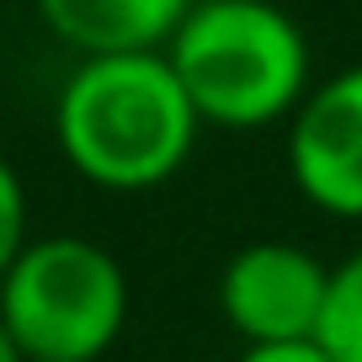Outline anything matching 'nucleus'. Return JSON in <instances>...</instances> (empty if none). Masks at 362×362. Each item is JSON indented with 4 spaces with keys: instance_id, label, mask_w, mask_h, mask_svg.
I'll list each match as a JSON object with an SVG mask.
<instances>
[{
    "instance_id": "obj_1",
    "label": "nucleus",
    "mask_w": 362,
    "mask_h": 362,
    "mask_svg": "<svg viewBox=\"0 0 362 362\" xmlns=\"http://www.w3.org/2000/svg\"><path fill=\"white\" fill-rule=\"evenodd\" d=\"M197 128L165 48L80 59L54 102L64 160L107 192H149L170 181L192 155Z\"/></svg>"
},
{
    "instance_id": "obj_2",
    "label": "nucleus",
    "mask_w": 362,
    "mask_h": 362,
    "mask_svg": "<svg viewBox=\"0 0 362 362\" xmlns=\"http://www.w3.org/2000/svg\"><path fill=\"white\" fill-rule=\"evenodd\" d=\"M165 59L197 123L235 134L293 117L309 96V37L272 0H192Z\"/></svg>"
},
{
    "instance_id": "obj_3",
    "label": "nucleus",
    "mask_w": 362,
    "mask_h": 362,
    "mask_svg": "<svg viewBox=\"0 0 362 362\" xmlns=\"http://www.w3.org/2000/svg\"><path fill=\"white\" fill-rule=\"evenodd\" d=\"M128 320V277L86 235L27 240L0 277V325L27 362H96Z\"/></svg>"
},
{
    "instance_id": "obj_4",
    "label": "nucleus",
    "mask_w": 362,
    "mask_h": 362,
    "mask_svg": "<svg viewBox=\"0 0 362 362\" xmlns=\"http://www.w3.org/2000/svg\"><path fill=\"white\" fill-rule=\"evenodd\" d=\"M330 267H320L304 245L288 240H256L235 250L218 277V309L245 336V346H288L315 341L320 309H325Z\"/></svg>"
},
{
    "instance_id": "obj_5",
    "label": "nucleus",
    "mask_w": 362,
    "mask_h": 362,
    "mask_svg": "<svg viewBox=\"0 0 362 362\" xmlns=\"http://www.w3.org/2000/svg\"><path fill=\"white\" fill-rule=\"evenodd\" d=\"M288 176L315 208L362 218V64L309 86L288 123Z\"/></svg>"
},
{
    "instance_id": "obj_6",
    "label": "nucleus",
    "mask_w": 362,
    "mask_h": 362,
    "mask_svg": "<svg viewBox=\"0 0 362 362\" xmlns=\"http://www.w3.org/2000/svg\"><path fill=\"white\" fill-rule=\"evenodd\" d=\"M37 16L80 54H144L165 48L192 0H33Z\"/></svg>"
},
{
    "instance_id": "obj_7",
    "label": "nucleus",
    "mask_w": 362,
    "mask_h": 362,
    "mask_svg": "<svg viewBox=\"0 0 362 362\" xmlns=\"http://www.w3.org/2000/svg\"><path fill=\"white\" fill-rule=\"evenodd\" d=\"M315 346L330 362H362V250H351L341 267H330Z\"/></svg>"
},
{
    "instance_id": "obj_8",
    "label": "nucleus",
    "mask_w": 362,
    "mask_h": 362,
    "mask_svg": "<svg viewBox=\"0 0 362 362\" xmlns=\"http://www.w3.org/2000/svg\"><path fill=\"white\" fill-rule=\"evenodd\" d=\"M27 250V192L6 160H0V277L11 272V261Z\"/></svg>"
},
{
    "instance_id": "obj_9",
    "label": "nucleus",
    "mask_w": 362,
    "mask_h": 362,
    "mask_svg": "<svg viewBox=\"0 0 362 362\" xmlns=\"http://www.w3.org/2000/svg\"><path fill=\"white\" fill-rule=\"evenodd\" d=\"M240 362H330L315 341H288V346H245Z\"/></svg>"
},
{
    "instance_id": "obj_10",
    "label": "nucleus",
    "mask_w": 362,
    "mask_h": 362,
    "mask_svg": "<svg viewBox=\"0 0 362 362\" xmlns=\"http://www.w3.org/2000/svg\"><path fill=\"white\" fill-rule=\"evenodd\" d=\"M0 362H27L22 351H16V341H11V330L0 325Z\"/></svg>"
}]
</instances>
